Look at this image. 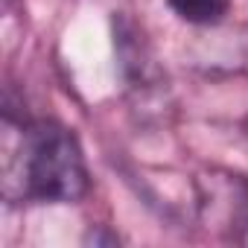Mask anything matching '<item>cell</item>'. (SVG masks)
<instances>
[{
    "label": "cell",
    "mask_w": 248,
    "mask_h": 248,
    "mask_svg": "<svg viewBox=\"0 0 248 248\" xmlns=\"http://www.w3.org/2000/svg\"><path fill=\"white\" fill-rule=\"evenodd\" d=\"M91 187L76 135L53 120L21 123L6 117L3 196L6 202H79Z\"/></svg>",
    "instance_id": "6da1fadb"
},
{
    "label": "cell",
    "mask_w": 248,
    "mask_h": 248,
    "mask_svg": "<svg viewBox=\"0 0 248 248\" xmlns=\"http://www.w3.org/2000/svg\"><path fill=\"white\" fill-rule=\"evenodd\" d=\"M196 207L204 225L228 231L233 239L248 236V178L210 170L196 178Z\"/></svg>",
    "instance_id": "7a4b0ae2"
},
{
    "label": "cell",
    "mask_w": 248,
    "mask_h": 248,
    "mask_svg": "<svg viewBox=\"0 0 248 248\" xmlns=\"http://www.w3.org/2000/svg\"><path fill=\"white\" fill-rule=\"evenodd\" d=\"M170 6L187 24H216L228 15L231 0H170Z\"/></svg>",
    "instance_id": "3957f363"
},
{
    "label": "cell",
    "mask_w": 248,
    "mask_h": 248,
    "mask_svg": "<svg viewBox=\"0 0 248 248\" xmlns=\"http://www.w3.org/2000/svg\"><path fill=\"white\" fill-rule=\"evenodd\" d=\"M245 242H248V236H245Z\"/></svg>",
    "instance_id": "277c9868"
}]
</instances>
